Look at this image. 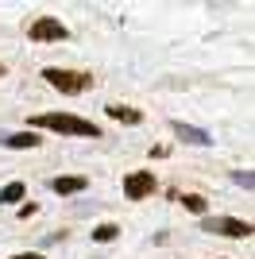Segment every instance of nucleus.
<instances>
[{
	"label": "nucleus",
	"instance_id": "1",
	"mask_svg": "<svg viewBox=\"0 0 255 259\" xmlns=\"http://www.w3.org/2000/svg\"><path fill=\"white\" fill-rule=\"evenodd\" d=\"M35 128L66 132V136H89V140H97V136H101V128H97V124H89V120H77V116H70V112H51V116H35Z\"/></svg>",
	"mask_w": 255,
	"mask_h": 259
},
{
	"label": "nucleus",
	"instance_id": "2",
	"mask_svg": "<svg viewBox=\"0 0 255 259\" xmlns=\"http://www.w3.org/2000/svg\"><path fill=\"white\" fill-rule=\"evenodd\" d=\"M42 77H47V81H51L54 89H62V93H81L85 85H89V77L85 74H74V70H42Z\"/></svg>",
	"mask_w": 255,
	"mask_h": 259
},
{
	"label": "nucleus",
	"instance_id": "3",
	"mask_svg": "<svg viewBox=\"0 0 255 259\" xmlns=\"http://www.w3.org/2000/svg\"><path fill=\"white\" fill-rule=\"evenodd\" d=\"M205 232H221V236H251V225H247V221H236V217H209V221H205Z\"/></svg>",
	"mask_w": 255,
	"mask_h": 259
},
{
	"label": "nucleus",
	"instance_id": "4",
	"mask_svg": "<svg viewBox=\"0 0 255 259\" xmlns=\"http://www.w3.org/2000/svg\"><path fill=\"white\" fill-rule=\"evenodd\" d=\"M31 39L35 43H47V39H66V27L58 20H51V16H42V20L31 23Z\"/></svg>",
	"mask_w": 255,
	"mask_h": 259
},
{
	"label": "nucleus",
	"instance_id": "5",
	"mask_svg": "<svg viewBox=\"0 0 255 259\" xmlns=\"http://www.w3.org/2000/svg\"><path fill=\"white\" fill-rule=\"evenodd\" d=\"M151 190H155V178H151V170H139V174H132L124 182V194L132 197V201H139V197H147Z\"/></svg>",
	"mask_w": 255,
	"mask_h": 259
},
{
	"label": "nucleus",
	"instance_id": "6",
	"mask_svg": "<svg viewBox=\"0 0 255 259\" xmlns=\"http://www.w3.org/2000/svg\"><path fill=\"white\" fill-rule=\"evenodd\" d=\"M174 132H178V136H182V140H186V143H197V147H205V143H212V140H209V132H201V128H190V124H182V120H178V124H174Z\"/></svg>",
	"mask_w": 255,
	"mask_h": 259
},
{
	"label": "nucleus",
	"instance_id": "7",
	"mask_svg": "<svg viewBox=\"0 0 255 259\" xmlns=\"http://www.w3.org/2000/svg\"><path fill=\"white\" fill-rule=\"evenodd\" d=\"M54 194H81L85 190V178L81 174H70V178H54Z\"/></svg>",
	"mask_w": 255,
	"mask_h": 259
},
{
	"label": "nucleus",
	"instance_id": "8",
	"mask_svg": "<svg viewBox=\"0 0 255 259\" xmlns=\"http://www.w3.org/2000/svg\"><path fill=\"white\" fill-rule=\"evenodd\" d=\"M108 116H112V120H124V124H139V120H143L136 108H124V105H108Z\"/></svg>",
	"mask_w": 255,
	"mask_h": 259
},
{
	"label": "nucleus",
	"instance_id": "9",
	"mask_svg": "<svg viewBox=\"0 0 255 259\" xmlns=\"http://www.w3.org/2000/svg\"><path fill=\"white\" fill-rule=\"evenodd\" d=\"M8 147H35V143H39V136H35V132H16V136H8Z\"/></svg>",
	"mask_w": 255,
	"mask_h": 259
},
{
	"label": "nucleus",
	"instance_id": "10",
	"mask_svg": "<svg viewBox=\"0 0 255 259\" xmlns=\"http://www.w3.org/2000/svg\"><path fill=\"white\" fill-rule=\"evenodd\" d=\"M20 197H23V182H8L4 190H0V201H8V205H12V201H20Z\"/></svg>",
	"mask_w": 255,
	"mask_h": 259
},
{
	"label": "nucleus",
	"instance_id": "11",
	"mask_svg": "<svg viewBox=\"0 0 255 259\" xmlns=\"http://www.w3.org/2000/svg\"><path fill=\"white\" fill-rule=\"evenodd\" d=\"M116 236H120V228H116V225H101V228L93 232V240H101V244H108V240H116Z\"/></svg>",
	"mask_w": 255,
	"mask_h": 259
},
{
	"label": "nucleus",
	"instance_id": "12",
	"mask_svg": "<svg viewBox=\"0 0 255 259\" xmlns=\"http://www.w3.org/2000/svg\"><path fill=\"white\" fill-rule=\"evenodd\" d=\"M182 205L190 209V213H205V197H197V194H186V197H182Z\"/></svg>",
	"mask_w": 255,
	"mask_h": 259
},
{
	"label": "nucleus",
	"instance_id": "13",
	"mask_svg": "<svg viewBox=\"0 0 255 259\" xmlns=\"http://www.w3.org/2000/svg\"><path fill=\"white\" fill-rule=\"evenodd\" d=\"M12 259H42L39 251H27V255H12Z\"/></svg>",
	"mask_w": 255,
	"mask_h": 259
},
{
	"label": "nucleus",
	"instance_id": "14",
	"mask_svg": "<svg viewBox=\"0 0 255 259\" xmlns=\"http://www.w3.org/2000/svg\"><path fill=\"white\" fill-rule=\"evenodd\" d=\"M0 77H4V66H0Z\"/></svg>",
	"mask_w": 255,
	"mask_h": 259
}]
</instances>
